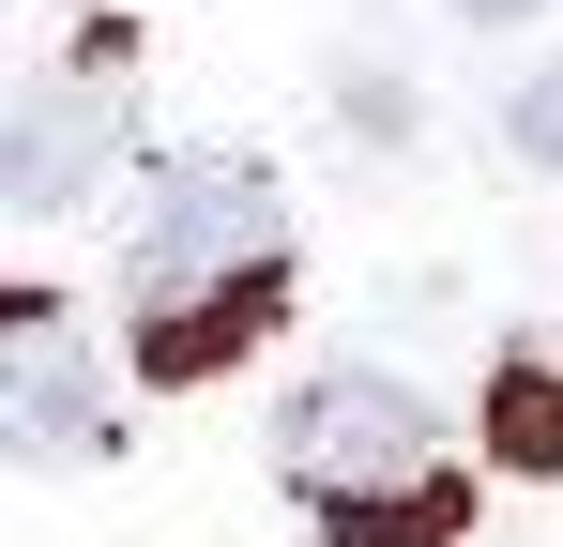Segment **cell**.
I'll use <instances>...</instances> for the list:
<instances>
[{
    "label": "cell",
    "instance_id": "1",
    "mask_svg": "<svg viewBox=\"0 0 563 547\" xmlns=\"http://www.w3.org/2000/svg\"><path fill=\"white\" fill-rule=\"evenodd\" d=\"M275 442H289V487L320 502V533H335V547H457V517H472V487L442 471L427 395H411V380H380V365L305 380Z\"/></svg>",
    "mask_w": 563,
    "mask_h": 547
},
{
    "label": "cell",
    "instance_id": "2",
    "mask_svg": "<svg viewBox=\"0 0 563 547\" xmlns=\"http://www.w3.org/2000/svg\"><path fill=\"white\" fill-rule=\"evenodd\" d=\"M289 213L244 153H184V168L137 198V304H184V289H229V274H275Z\"/></svg>",
    "mask_w": 563,
    "mask_h": 547
},
{
    "label": "cell",
    "instance_id": "3",
    "mask_svg": "<svg viewBox=\"0 0 563 547\" xmlns=\"http://www.w3.org/2000/svg\"><path fill=\"white\" fill-rule=\"evenodd\" d=\"M0 456H31V471L46 456H107V365L46 289L0 304Z\"/></svg>",
    "mask_w": 563,
    "mask_h": 547
},
{
    "label": "cell",
    "instance_id": "4",
    "mask_svg": "<svg viewBox=\"0 0 563 547\" xmlns=\"http://www.w3.org/2000/svg\"><path fill=\"white\" fill-rule=\"evenodd\" d=\"M122 153V77H46L0 107V213H62Z\"/></svg>",
    "mask_w": 563,
    "mask_h": 547
},
{
    "label": "cell",
    "instance_id": "5",
    "mask_svg": "<svg viewBox=\"0 0 563 547\" xmlns=\"http://www.w3.org/2000/svg\"><path fill=\"white\" fill-rule=\"evenodd\" d=\"M275 289H289V259H275V274H229V289H184V304H153V320H137V365H153V380H213L229 350H260Z\"/></svg>",
    "mask_w": 563,
    "mask_h": 547
},
{
    "label": "cell",
    "instance_id": "6",
    "mask_svg": "<svg viewBox=\"0 0 563 547\" xmlns=\"http://www.w3.org/2000/svg\"><path fill=\"white\" fill-rule=\"evenodd\" d=\"M487 456H503V471H563V365L549 350H518L487 380Z\"/></svg>",
    "mask_w": 563,
    "mask_h": 547
},
{
    "label": "cell",
    "instance_id": "7",
    "mask_svg": "<svg viewBox=\"0 0 563 547\" xmlns=\"http://www.w3.org/2000/svg\"><path fill=\"white\" fill-rule=\"evenodd\" d=\"M503 137H518L533 168H563V46L533 62V77H518V107H503Z\"/></svg>",
    "mask_w": 563,
    "mask_h": 547
},
{
    "label": "cell",
    "instance_id": "8",
    "mask_svg": "<svg viewBox=\"0 0 563 547\" xmlns=\"http://www.w3.org/2000/svg\"><path fill=\"white\" fill-rule=\"evenodd\" d=\"M457 15H472V31H518V15H533V0H457Z\"/></svg>",
    "mask_w": 563,
    "mask_h": 547
}]
</instances>
